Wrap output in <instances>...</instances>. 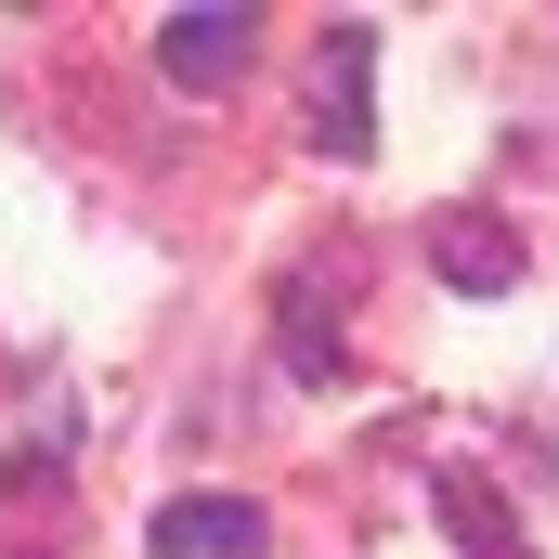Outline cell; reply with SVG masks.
<instances>
[{"label":"cell","mask_w":559,"mask_h":559,"mask_svg":"<svg viewBox=\"0 0 559 559\" xmlns=\"http://www.w3.org/2000/svg\"><path fill=\"white\" fill-rule=\"evenodd\" d=\"M365 79H378V26L338 13L325 52H312V143H325V156H378V105H365Z\"/></svg>","instance_id":"6da1fadb"},{"label":"cell","mask_w":559,"mask_h":559,"mask_svg":"<svg viewBox=\"0 0 559 559\" xmlns=\"http://www.w3.org/2000/svg\"><path fill=\"white\" fill-rule=\"evenodd\" d=\"M248 52H261V13H248V0H182V13L156 26L169 92H222V79H248Z\"/></svg>","instance_id":"7a4b0ae2"},{"label":"cell","mask_w":559,"mask_h":559,"mask_svg":"<svg viewBox=\"0 0 559 559\" xmlns=\"http://www.w3.org/2000/svg\"><path fill=\"white\" fill-rule=\"evenodd\" d=\"M143 559H274V521L261 495H169L143 521Z\"/></svg>","instance_id":"3957f363"},{"label":"cell","mask_w":559,"mask_h":559,"mask_svg":"<svg viewBox=\"0 0 559 559\" xmlns=\"http://www.w3.org/2000/svg\"><path fill=\"white\" fill-rule=\"evenodd\" d=\"M429 274L468 286V299H508V286H521V248H508L495 209H429Z\"/></svg>","instance_id":"277c9868"},{"label":"cell","mask_w":559,"mask_h":559,"mask_svg":"<svg viewBox=\"0 0 559 559\" xmlns=\"http://www.w3.org/2000/svg\"><path fill=\"white\" fill-rule=\"evenodd\" d=\"M429 508L455 521V547H468V559H534V547H521V521H508V495H495L468 455H442V468H429Z\"/></svg>","instance_id":"5b68a950"},{"label":"cell","mask_w":559,"mask_h":559,"mask_svg":"<svg viewBox=\"0 0 559 559\" xmlns=\"http://www.w3.org/2000/svg\"><path fill=\"white\" fill-rule=\"evenodd\" d=\"M286 365H299V378H338V365H352V352H338V312L312 299V274L286 286Z\"/></svg>","instance_id":"8992f818"}]
</instances>
